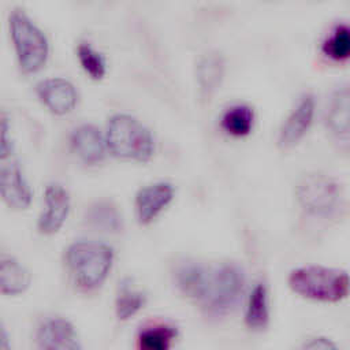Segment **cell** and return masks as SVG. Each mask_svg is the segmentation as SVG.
Returning a JSON list of instances; mask_svg holds the SVG:
<instances>
[{
	"label": "cell",
	"mask_w": 350,
	"mask_h": 350,
	"mask_svg": "<svg viewBox=\"0 0 350 350\" xmlns=\"http://www.w3.org/2000/svg\"><path fill=\"white\" fill-rule=\"evenodd\" d=\"M0 350H11V343L7 331L0 324Z\"/></svg>",
	"instance_id": "26"
},
{
	"label": "cell",
	"mask_w": 350,
	"mask_h": 350,
	"mask_svg": "<svg viewBox=\"0 0 350 350\" xmlns=\"http://www.w3.org/2000/svg\"><path fill=\"white\" fill-rule=\"evenodd\" d=\"M37 94L44 105L56 115H66L77 104L78 93L75 86L64 78H46L37 83Z\"/></svg>",
	"instance_id": "12"
},
{
	"label": "cell",
	"mask_w": 350,
	"mask_h": 350,
	"mask_svg": "<svg viewBox=\"0 0 350 350\" xmlns=\"http://www.w3.org/2000/svg\"><path fill=\"white\" fill-rule=\"evenodd\" d=\"M269 321L268 290L264 283H257L247 298L245 323L250 329H264Z\"/></svg>",
	"instance_id": "19"
},
{
	"label": "cell",
	"mask_w": 350,
	"mask_h": 350,
	"mask_svg": "<svg viewBox=\"0 0 350 350\" xmlns=\"http://www.w3.org/2000/svg\"><path fill=\"white\" fill-rule=\"evenodd\" d=\"M314 115V98L312 94H304L290 115L282 124L278 135V145L282 149H290L297 145L308 133Z\"/></svg>",
	"instance_id": "8"
},
{
	"label": "cell",
	"mask_w": 350,
	"mask_h": 350,
	"mask_svg": "<svg viewBox=\"0 0 350 350\" xmlns=\"http://www.w3.org/2000/svg\"><path fill=\"white\" fill-rule=\"evenodd\" d=\"M104 137L107 149L120 159L148 161L154 152V141L149 129L129 113L112 115Z\"/></svg>",
	"instance_id": "3"
},
{
	"label": "cell",
	"mask_w": 350,
	"mask_h": 350,
	"mask_svg": "<svg viewBox=\"0 0 350 350\" xmlns=\"http://www.w3.org/2000/svg\"><path fill=\"white\" fill-rule=\"evenodd\" d=\"M220 123L227 134L232 137H245L253 129L254 112L246 104H235L224 111Z\"/></svg>",
	"instance_id": "20"
},
{
	"label": "cell",
	"mask_w": 350,
	"mask_h": 350,
	"mask_svg": "<svg viewBox=\"0 0 350 350\" xmlns=\"http://www.w3.org/2000/svg\"><path fill=\"white\" fill-rule=\"evenodd\" d=\"M30 273L15 257L0 254V294L19 295L30 286Z\"/></svg>",
	"instance_id": "16"
},
{
	"label": "cell",
	"mask_w": 350,
	"mask_h": 350,
	"mask_svg": "<svg viewBox=\"0 0 350 350\" xmlns=\"http://www.w3.org/2000/svg\"><path fill=\"white\" fill-rule=\"evenodd\" d=\"M8 27L21 68L25 72L41 70L49 55V44L44 31L22 10H14L10 14Z\"/></svg>",
	"instance_id": "5"
},
{
	"label": "cell",
	"mask_w": 350,
	"mask_h": 350,
	"mask_svg": "<svg viewBox=\"0 0 350 350\" xmlns=\"http://www.w3.org/2000/svg\"><path fill=\"white\" fill-rule=\"evenodd\" d=\"M12 153V142L10 139L8 116L0 111V160H5Z\"/></svg>",
	"instance_id": "24"
},
{
	"label": "cell",
	"mask_w": 350,
	"mask_h": 350,
	"mask_svg": "<svg viewBox=\"0 0 350 350\" xmlns=\"http://www.w3.org/2000/svg\"><path fill=\"white\" fill-rule=\"evenodd\" d=\"M174 186L170 182H154L141 187L135 196V215L141 224L152 223L172 201Z\"/></svg>",
	"instance_id": "10"
},
{
	"label": "cell",
	"mask_w": 350,
	"mask_h": 350,
	"mask_svg": "<svg viewBox=\"0 0 350 350\" xmlns=\"http://www.w3.org/2000/svg\"><path fill=\"white\" fill-rule=\"evenodd\" d=\"M290 288L309 299L338 302L349 294V276L346 271L323 265L295 268L288 275Z\"/></svg>",
	"instance_id": "4"
},
{
	"label": "cell",
	"mask_w": 350,
	"mask_h": 350,
	"mask_svg": "<svg viewBox=\"0 0 350 350\" xmlns=\"http://www.w3.org/2000/svg\"><path fill=\"white\" fill-rule=\"evenodd\" d=\"M175 282L179 290L196 301L212 317L231 312L241 299L245 273L235 262L205 265L197 261H185L175 269Z\"/></svg>",
	"instance_id": "1"
},
{
	"label": "cell",
	"mask_w": 350,
	"mask_h": 350,
	"mask_svg": "<svg viewBox=\"0 0 350 350\" xmlns=\"http://www.w3.org/2000/svg\"><path fill=\"white\" fill-rule=\"evenodd\" d=\"M38 350H82L75 327L63 317L42 321L36 334Z\"/></svg>",
	"instance_id": "7"
},
{
	"label": "cell",
	"mask_w": 350,
	"mask_h": 350,
	"mask_svg": "<svg viewBox=\"0 0 350 350\" xmlns=\"http://www.w3.org/2000/svg\"><path fill=\"white\" fill-rule=\"evenodd\" d=\"M70 141L74 152L86 164H97L105 157V137L93 124H81L74 129Z\"/></svg>",
	"instance_id": "14"
},
{
	"label": "cell",
	"mask_w": 350,
	"mask_h": 350,
	"mask_svg": "<svg viewBox=\"0 0 350 350\" xmlns=\"http://www.w3.org/2000/svg\"><path fill=\"white\" fill-rule=\"evenodd\" d=\"M146 295L137 290L131 280L124 279L119 283L116 299H115V312L119 320H127L137 314L145 305Z\"/></svg>",
	"instance_id": "21"
},
{
	"label": "cell",
	"mask_w": 350,
	"mask_h": 350,
	"mask_svg": "<svg viewBox=\"0 0 350 350\" xmlns=\"http://www.w3.org/2000/svg\"><path fill=\"white\" fill-rule=\"evenodd\" d=\"M323 52L329 59L346 60L350 55V33L346 25H338L323 44Z\"/></svg>",
	"instance_id": "22"
},
{
	"label": "cell",
	"mask_w": 350,
	"mask_h": 350,
	"mask_svg": "<svg viewBox=\"0 0 350 350\" xmlns=\"http://www.w3.org/2000/svg\"><path fill=\"white\" fill-rule=\"evenodd\" d=\"M349 116H350V94L349 86L340 85L338 86L327 104L325 111V122L327 127L335 134L338 138H343L347 141L349 138Z\"/></svg>",
	"instance_id": "15"
},
{
	"label": "cell",
	"mask_w": 350,
	"mask_h": 350,
	"mask_svg": "<svg viewBox=\"0 0 350 350\" xmlns=\"http://www.w3.org/2000/svg\"><path fill=\"white\" fill-rule=\"evenodd\" d=\"M0 198L12 209H26L31 202V187L16 163L0 167Z\"/></svg>",
	"instance_id": "13"
},
{
	"label": "cell",
	"mask_w": 350,
	"mask_h": 350,
	"mask_svg": "<svg viewBox=\"0 0 350 350\" xmlns=\"http://www.w3.org/2000/svg\"><path fill=\"white\" fill-rule=\"evenodd\" d=\"M226 62L219 51H206L200 55L196 63V83L202 103H209L219 90Z\"/></svg>",
	"instance_id": "11"
},
{
	"label": "cell",
	"mask_w": 350,
	"mask_h": 350,
	"mask_svg": "<svg viewBox=\"0 0 350 350\" xmlns=\"http://www.w3.org/2000/svg\"><path fill=\"white\" fill-rule=\"evenodd\" d=\"M45 211L38 217L37 227L41 234L52 235L57 232L70 212V194L60 183H51L44 193Z\"/></svg>",
	"instance_id": "9"
},
{
	"label": "cell",
	"mask_w": 350,
	"mask_h": 350,
	"mask_svg": "<svg viewBox=\"0 0 350 350\" xmlns=\"http://www.w3.org/2000/svg\"><path fill=\"white\" fill-rule=\"evenodd\" d=\"M78 60L85 70L93 79H101L107 72V62L103 53L96 51L90 44L81 42L77 48Z\"/></svg>",
	"instance_id": "23"
},
{
	"label": "cell",
	"mask_w": 350,
	"mask_h": 350,
	"mask_svg": "<svg viewBox=\"0 0 350 350\" xmlns=\"http://www.w3.org/2000/svg\"><path fill=\"white\" fill-rule=\"evenodd\" d=\"M66 264L78 287L94 290L108 278L113 264V250L98 241H77L66 250Z\"/></svg>",
	"instance_id": "2"
},
{
	"label": "cell",
	"mask_w": 350,
	"mask_h": 350,
	"mask_svg": "<svg viewBox=\"0 0 350 350\" xmlns=\"http://www.w3.org/2000/svg\"><path fill=\"white\" fill-rule=\"evenodd\" d=\"M88 226L103 232H118L123 227L122 213L111 201H97L85 213Z\"/></svg>",
	"instance_id": "18"
},
{
	"label": "cell",
	"mask_w": 350,
	"mask_h": 350,
	"mask_svg": "<svg viewBox=\"0 0 350 350\" xmlns=\"http://www.w3.org/2000/svg\"><path fill=\"white\" fill-rule=\"evenodd\" d=\"M301 350H339L338 346L325 336H316L308 340Z\"/></svg>",
	"instance_id": "25"
},
{
	"label": "cell",
	"mask_w": 350,
	"mask_h": 350,
	"mask_svg": "<svg viewBox=\"0 0 350 350\" xmlns=\"http://www.w3.org/2000/svg\"><path fill=\"white\" fill-rule=\"evenodd\" d=\"M178 329L165 321H154L144 325L135 340V350H171Z\"/></svg>",
	"instance_id": "17"
},
{
	"label": "cell",
	"mask_w": 350,
	"mask_h": 350,
	"mask_svg": "<svg viewBox=\"0 0 350 350\" xmlns=\"http://www.w3.org/2000/svg\"><path fill=\"white\" fill-rule=\"evenodd\" d=\"M299 205L314 216H329L342 202V187L329 175L323 172L304 174L295 186Z\"/></svg>",
	"instance_id": "6"
}]
</instances>
